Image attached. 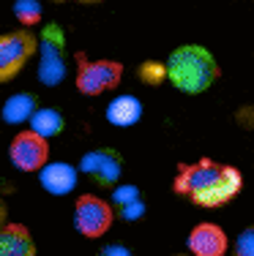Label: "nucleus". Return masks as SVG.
Wrapping results in <instances>:
<instances>
[{
    "label": "nucleus",
    "instance_id": "nucleus-1",
    "mask_svg": "<svg viewBox=\"0 0 254 256\" xmlns=\"http://www.w3.org/2000/svg\"><path fill=\"white\" fill-rule=\"evenodd\" d=\"M243 188V174L238 166L199 158L194 164H180L172 180V191L199 207H221L232 202Z\"/></svg>",
    "mask_w": 254,
    "mask_h": 256
},
{
    "label": "nucleus",
    "instance_id": "nucleus-2",
    "mask_svg": "<svg viewBox=\"0 0 254 256\" xmlns=\"http://www.w3.org/2000/svg\"><path fill=\"white\" fill-rule=\"evenodd\" d=\"M167 82L186 96H199L210 90L221 76L213 52L202 44H180L167 58Z\"/></svg>",
    "mask_w": 254,
    "mask_h": 256
},
{
    "label": "nucleus",
    "instance_id": "nucleus-3",
    "mask_svg": "<svg viewBox=\"0 0 254 256\" xmlns=\"http://www.w3.org/2000/svg\"><path fill=\"white\" fill-rule=\"evenodd\" d=\"M39 52V82L47 88H58L69 74V60H66V33L58 22H47L36 41Z\"/></svg>",
    "mask_w": 254,
    "mask_h": 256
},
{
    "label": "nucleus",
    "instance_id": "nucleus-4",
    "mask_svg": "<svg viewBox=\"0 0 254 256\" xmlns=\"http://www.w3.org/2000/svg\"><path fill=\"white\" fill-rule=\"evenodd\" d=\"M74 60V84L82 96H101L107 90H115L123 79V63H118V60H90L85 52H77Z\"/></svg>",
    "mask_w": 254,
    "mask_h": 256
},
{
    "label": "nucleus",
    "instance_id": "nucleus-5",
    "mask_svg": "<svg viewBox=\"0 0 254 256\" xmlns=\"http://www.w3.org/2000/svg\"><path fill=\"white\" fill-rule=\"evenodd\" d=\"M115 221V207L96 194H82L74 204V229L88 240L104 237Z\"/></svg>",
    "mask_w": 254,
    "mask_h": 256
},
{
    "label": "nucleus",
    "instance_id": "nucleus-6",
    "mask_svg": "<svg viewBox=\"0 0 254 256\" xmlns=\"http://www.w3.org/2000/svg\"><path fill=\"white\" fill-rule=\"evenodd\" d=\"M36 41L39 36L30 33V28L0 36V84L14 79L25 68V63L36 54Z\"/></svg>",
    "mask_w": 254,
    "mask_h": 256
},
{
    "label": "nucleus",
    "instance_id": "nucleus-7",
    "mask_svg": "<svg viewBox=\"0 0 254 256\" xmlns=\"http://www.w3.org/2000/svg\"><path fill=\"white\" fill-rule=\"evenodd\" d=\"M9 158L20 172H39L50 161V139L36 134L33 128L20 131L9 144Z\"/></svg>",
    "mask_w": 254,
    "mask_h": 256
},
{
    "label": "nucleus",
    "instance_id": "nucleus-8",
    "mask_svg": "<svg viewBox=\"0 0 254 256\" xmlns=\"http://www.w3.org/2000/svg\"><path fill=\"white\" fill-rule=\"evenodd\" d=\"M80 172L93 180L99 188H115L120 174H123V156L112 148L88 150L80 158Z\"/></svg>",
    "mask_w": 254,
    "mask_h": 256
},
{
    "label": "nucleus",
    "instance_id": "nucleus-9",
    "mask_svg": "<svg viewBox=\"0 0 254 256\" xmlns=\"http://www.w3.org/2000/svg\"><path fill=\"white\" fill-rule=\"evenodd\" d=\"M189 254L191 256H224L229 251V237L219 224L202 221L189 232Z\"/></svg>",
    "mask_w": 254,
    "mask_h": 256
},
{
    "label": "nucleus",
    "instance_id": "nucleus-10",
    "mask_svg": "<svg viewBox=\"0 0 254 256\" xmlns=\"http://www.w3.org/2000/svg\"><path fill=\"white\" fill-rule=\"evenodd\" d=\"M39 180L41 188L52 196H69L77 188V169L66 161H47L44 166L39 169Z\"/></svg>",
    "mask_w": 254,
    "mask_h": 256
},
{
    "label": "nucleus",
    "instance_id": "nucleus-11",
    "mask_svg": "<svg viewBox=\"0 0 254 256\" xmlns=\"http://www.w3.org/2000/svg\"><path fill=\"white\" fill-rule=\"evenodd\" d=\"M0 256H36V240L25 224L0 226Z\"/></svg>",
    "mask_w": 254,
    "mask_h": 256
},
{
    "label": "nucleus",
    "instance_id": "nucleus-12",
    "mask_svg": "<svg viewBox=\"0 0 254 256\" xmlns=\"http://www.w3.org/2000/svg\"><path fill=\"white\" fill-rule=\"evenodd\" d=\"M104 114L115 128H129L142 118V104H140V98H134V96H129V93L115 96V98L107 104Z\"/></svg>",
    "mask_w": 254,
    "mask_h": 256
},
{
    "label": "nucleus",
    "instance_id": "nucleus-13",
    "mask_svg": "<svg viewBox=\"0 0 254 256\" xmlns=\"http://www.w3.org/2000/svg\"><path fill=\"white\" fill-rule=\"evenodd\" d=\"M33 109H36V96L33 93H14V96L6 98L3 109H0V118L9 126H22L30 120Z\"/></svg>",
    "mask_w": 254,
    "mask_h": 256
},
{
    "label": "nucleus",
    "instance_id": "nucleus-14",
    "mask_svg": "<svg viewBox=\"0 0 254 256\" xmlns=\"http://www.w3.org/2000/svg\"><path fill=\"white\" fill-rule=\"evenodd\" d=\"M30 128H33L36 134H41V136L52 139V136H58V134H63L66 118L52 106H41V109L36 106L33 114H30Z\"/></svg>",
    "mask_w": 254,
    "mask_h": 256
},
{
    "label": "nucleus",
    "instance_id": "nucleus-15",
    "mask_svg": "<svg viewBox=\"0 0 254 256\" xmlns=\"http://www.w3.org/2000/svg\"><path fill=\"white\" fill-rule=\"evenodd\" d=\"M41 14H44V8H41L39 0H17L14 3V16L20 20V25H25V28L39 25Z\"/></svg>",
    "mask_w": 254,
    "mask_h": 256
},
{
    "label": "nucleus",
    "instance_id": "nucleus-16",
    "mask_svg": "<svg viewBox=\"0 0 254 256\" xmlns=\"http://www.w3.org/2000/svg\"><path fill=\"white\" fill-rule=\"evenodd\" d=\"M140 79L145 84H161L167 79V66L164 63H156V60H148V63L140 66Z\"/></svg>",
    "mask_w": 254,
    "mask_h": 256
},
{
    "label": "nucleus",
    "instance_id": "nucleus-17",
    "mask_svg": "<svg viewBox=\"0 0 254 256\" xmlns=\"http://www.w3.org/2000/svg\"><path fill=\"white\" fill-rule=\"evenodd\" d=\"M232 256H254V224L238 234V240L232 246Z\"/></svg>",
    "mask_w": 254,
    "mask_h": 256
},
{
    "label": "nucleus",
    "instance_id": "nucleus-18",
    "mask_svg": "<svg viewBox=\"0 0 254 256\" xmlns=\"http://www.w3.org/2000/svg\"><path fill=\"white\" fill-rule=\"evenodd\" d=\"M142 212H145V202L140 196L118 207V216L123 218V221H137V218H142Z\"/></svg>",
    "mask_w": 254,
    "mask_h": 256
},
{
    "label": "nucleus",
    "instance_id": "nucleus-19",
    "mask_svg": "<svg viewBox=\"0 0 254 256\" xmlns=\"http://www.w3.org/2000/svg\"><path fill=\"white\" fill-rule=\"evenodd\" d=\"M137 196H140V188H137V186H118V188H112V204L115 207L131 202V199H137Z\"/></svg>",
    "mask_w": 254,
    "mask_h": 256
},
{
    "label": "nucleus",
    "instance_id": "nucleus-20",
    "mask_svg": "<svg viewBox=\"0 0 254 256\" xmlns=\"http://www.w3.org/2000/svg\"><path fill=\"white\" fill-rule=\"evenodd\" d=\"M96 256H131V251L126 246H120V242H110V246H104Z\"/></svg>",
    "mask_w": 254,
    "mask_h": 256
},
{
    "label": "nucleus",
    "instance_id": "nucleus-21",
    "mask_svg": "<svg viewBox=\"0 0 254 256\" xmlns=\"http://www.w3.org/2000/svg\"><path fill=\"white\" fill-rule=\"evenodd\" d=\"M3 224H6V202L0 199V226H3Z\"/></svg>",
    "mask_w": 254,
    "mask_h": 256
},
{
    "label": "nucleus",
    "instance_id": "nucleus-22",
    "mask_svg": "<svg viewBox=\"0 0 254 256\" xmlns=\"http://www.w3.org/2000/svg\"><path fill=\"white\" fill-rule=\"evenodd\" d=\"M55 3H69V0H55ZM74 3H101V0H74Z\"/></svg>",
    "mask_w": 254,
    "mask_h": 256
},
{
    "label": "nucleus",
    "instance_id": "nucleus-23",
    "mask_svg": "<svg viewBox=\"0 0 254 256\" xmlns=\"http://www.w3.org/2000/svg\"><path fill=\"white\" fill-rule=\"evenodd\" d=\"M180 256H191V254H180Z\"/></svg>",
    "mask_w": 254,
    "mask_h": 256
}]
</instances>
